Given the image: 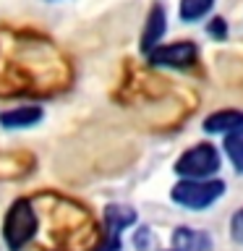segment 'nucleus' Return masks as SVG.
I'll list each match as a JSON object with an SVG mask.
<instances>
[{
  "mask_svg": "<svg viewBox=\"0 0 243 251\" xmlns=\"http://www.w3.org/2000/svg\"><path fill=\"white\" fill-rule=\"evenodd\" d=\"M37 233V215L31 209V204L26 199H19L11 204L5 215V223H3V238H5V246L11 251H21L26 243L34 238Z\"/></svg>",
  "mask_w": 243,
  "mask_h": 251,
  "instance_id": "f03ea898",
  "label": "nucleus"
},
{
  "mask_svg": "<svg viewBox=\"0 0 243 251\" xmlns=\"http://www.w3.org/2000/svg\"><path fill=\"white\" fill-rule=\"evenodd\" d=\"M243 128V113L241 110H217L204 121V131L207 133H233Z\"/></svg>",
  "mask_w": 243,
  "mask_h": 251,
  "instance_id": "0eeeda50",
  "label": "nucleus"
},
{
  "mask_svg": "<svg viewBox=\"0 0 243 251\" xmlns=\"http://www.w3.org/2000/svg\"><path fill=\"white\" fill-rule=\"evenodd\" d=\"M199 58V47L194 42H170V45H157L149 52V63L157 68H188Z\"/></svg>",
  "mask_w": 243,
  "mask_h": 251,
  "instance_id": "20e7f679",
  "label": "nucleus"
},
{
  "mask_svg": "<svg viewBox=\"0 0 243 251\" xmlns=\"http://www.w3.org/2000/svg\"><path fill=\"white\" fill-rule=\"evenodd\" d=\"M42 121V107H16L0 115V123L5 128H29Z\"/></svg>",
  "mask_w": 243,
  "mask_h": 251,
  "instance_id": "1a4fd4ad",
  "label": "nucleus"
},
{
  "mask_svg": "<svg viewBox=\"0 0 243 251\" xmlns=\"http://www.w3.org/2000/svg\"><path fill=\"white\" fill-rule=\"evenodd\" d=\"M172 251H178V249H172Z\"/></svg>",
  "mask_w": 243,
  "mask_h": 251,
  "instance_id": "2eb2a0df",
  "label": "nucleus"
},
{
  "mask_svg": "<svg viewBox=\"0 0 243 251\" xmlns=\"http://www.w3.org/2000/svg\"><path fill=\"white\" fill-rule=\"evenodd\" d=\"M225 194V183L217 178H183L172 186L170 199L183 209L201 212Z\"/></svg>",
  "mask_w": 243,
  "mask_h": 251,
  "instance_id": "f257e3e1",
  "label": "nucleus"
},
{
  "mask_svg": "<svg viewBox=\"0 0 243 251\" xmlns=\"http://www.w3.org/2000/svg\"><path fill=\"white\" fill-rule=\"evenodd\" d=\"M209 34L215 37V39H225V37H227V24H225V19H212V21H209Z\"/></svg>",
  "mask_w": 243,
  "mask_h": 251,
  "instance_id": "f8f14e48",
  "label": "nucleus"
},
{
  "mask_svg": "<svg viewBox=\"0 0 243 251\" xmlns=\"http://www.w3.org/2000/svg\"><path fill=\"white\" fill-rule=\"evenodd\" d=\"M225 152L230 157V162L235 165V170L243 173V128L225 136Z\"/></svg>",
  "mask_w": 243,
  "mask_h": 251,
  "instance_id": "9b49d317",
  "label": "nucleus"
},
{
  "mask_svg": "<svg viewBox=\"0 0 243 251\" xmlns=\"http://www.w3.org/2000/svg\"><path fill=\"white\" fill-rule=\"evenodd\" d=\"M172 246L178 251H209L212 238L204 230H194V227H175L172 233Z\"/></svg>",
  "mask_w": 243,
  "mask_h": 251,
  "instance_id": "6e6552de",
  "label": "nucleus"
},
{
  "mask_svg": "<svg viewBox=\"0 0 243 251\" xmlns=\"http://www.w3.org/2000/svg\"><path fill=\"white\" fill-rule=\"evenodd\" d=\"M219 168H222V157L212 144H196L175 162V173L180 178H212Z\"/></svg>",
  "mask_w": 243,
  "mask_h": 251,
  "instance_id": "7ed1b4c3",
  "label": "nucleus"
},
{
  "mask_svg": "<svg viewBox=\"0 0 243 251\" xmlns=\"http://www.w3.org/2000/svg\"><path fill=\"white\" fill-rule=\"evenodd\" d=\"M212 5H215V0H180L178 13H180V19H183V21L194 24V21L204 19V16L212 11Z\"/></svg>",
  "mask_w": 243,
  "mask_h": 251,
  "instance_id": "9d476101",
  "label": "nucleus"
},
{
  "mask_svg": "<svg viewBox=\"0 0 243 251\" xmlns=\"http://www.w3.org/2000/svg\"><path fill=\"white\" fill-rule=\"evenodd\" d=\"M133 243H136L139 249H146V246H149V227H141V230H136V238H133Z\"/></svg>",
  "mask_w": 243,
  "mask_h": 251,
  "instance_id": "4468645a",
  "label": "nucleus"
},
{
  "mask_svg": "<svg viewBox=\"0 0 243 251\" xmlns=\"http://www.w3.org/2000/svg\"><path fill=\"white\" fill-rule=\"evenodd\" d=\"M230 230H233V238L243 243V209L233 215V220H230Z\"/></svg>",
  "mask_w": 243,
  "mask_h": 251,
  "instance_id": "ddd939ff",
  "label": "nucleus"
},
{
  "mask_svg": "<svg viewBox=\"0 0 243 251\" xmlns=\"http://www.w3.org/2000/svg\"><path fill=\"white\" fill-rule=\"evenodd\" d=\"M165 8L162 5H152V11L146 16V26H144V34H141V52H152L157 45H160V39L165 34V29H168V24H165Z\"/></svg>",
  "mask_w": 243,
  "mask_h": 251,
  "instance_id": "423d86ee",
  "label": "nucleus"
},
{
  "mask_svg": "<svg viewBox=\"0 0 243 251\" xmlns=\"http://www.w3.org/2000/svg\"><path fill=\"white\" fill-rule=\"evenodd\" d=\"M136 223V212L131 207H121V204H110L105 207V241L97 251H118L121 249V233L123 227Z\"/></svg>",
  "mask_w": 243,
  "mask_h": 251,
  "instance_id": "39448f33",
  "label": "nucleus"
}]
</instances>
